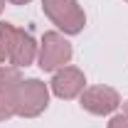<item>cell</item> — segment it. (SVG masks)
I'll return each mask as SVG.
<instances>
[{
  "label": "cell",
  "mask_w": 128,
  "mask_h": 128,
  "mask_svg": "<svg viewBox=\"0 0 128 128\" xmlns=\"http://www.w3.org/2000/svg\"><path fill=\"white\" fill-rule=\"evenodd\" d=\"M42 10L62 34H79L86 25V12L79 0H42Z\"/></svg>",
  "instance_id": "2"
},
{
  "label": "cell",
  "mask_w": 128,
  "mask_h": 128,
  "mask_svg": "<svg viewBox=\"0 0 128 128\" xmlns=\"http://www.w3.org/2000/svg\"><path fill=\"white\" fill-rule=\"evenodd\" d=\"M74 49L69 44V40L64 37L59 30H49L42 34L40 40V49H37V66L42 72H57L72 62Z\"/></svg>",
  "instance_id": "4"
},
{
  "label": "cell",
  "mask_w": 128,
  "mask_h": 128,
  "mask_svg": "<svg viewBox=\"0 0 128 128\" xmlns=\"http://www.w3.org/2000/svg\"><path fill=\"white\" fill-rule=\"evenodd\" d=\"M123 116H128V101L123 104Z\"/></svg>",
  "instance_id": "11"
},
{
  "label": "cell",
  "mask_w": 128,
  "mask_h": 128,
  "mask_svg": "<svg viewBox=\"0 0 128 128\" xmlns=\"http://www.w3.org/2000/svg\"><path fill=\"white\" fill-rule=\"evenodd\" d=\"M0 42H2L5 54H8V64H12L17 69L30 66L37 59L40 44L34 42V37L30 32L10 25V22H0Z\"/></svg>",
  "instance_id": "1"
},
{
  "label": "cell",
  "mask_w": 128,
  "mask_h": 128,
  "mask_svg": "<svg viewBox=\"0 0 128 128\" xmlns=\"http://www.w3.org/2000/svg\"><path fill=\"white\" fill-rule=\"evenodd\" d=\"M108 128H128V116H123V113L113 116L111 121H108Z\"/></svg>",
  "instance_id": "9"
},
{
  "label": "cell",
  "mask_w": 128,
  "mask_h": 128,
  "mask_svg": "<svg viewBox=\"0 0 128 128\" xmlns=\"http://www.w3.org/2000/svg\"><path fill=\"white\" fill-rule=\"evenodd\" d=\"M49 89H52V94L57 96V98L69 101V98L81 96V91L86 89V76H84V72H81V69L69 66V64H66V66H62V69H57V72H54Z\"/></svg>",
  "instance_id": "6"
},
{
  "label": "cell",
  "mask_w": 128,
  "mask_h": 128,
  "mask_svg": "<svg viewBox=\"0 0 128 128\" xmlns=\"http://www.w3.org/2000/svg\"><path fill=\"white\" fill-rule=\"evenodd\" d=\"M15 116L20 118H37L49 106V89L40 79H22V84L15 89Z\"/></svg>",
  "instance_id": "3"
},
{
  "label": "cell",
  "mask_w": 128,
  "mask_h": 128,
  "mask_svg": "<svg viewBox=\"0 0 128 128\" xmlns=\"http://www.w3.org/2000/svg\"><path fill=\"white\" fill-rule=\"evenodd\" d=\"M15 116V98L8 91H0V123Z\"/></svg>",
  "instance_id": "8"
},
{
  "label": "cell",
  "mask_w": 128,
  "mask_h": 128,
  "mask_svg": "<svg viewBox=\"0 0 128 128\" xmlns=\"http://www.w3.org/2000/svg\"><path fill=\"white\" fill-rule=\"evenodd\" d=\"M22 84V74L12 64H0V91L15 94V89Z\"/></svg>",
  "instance_id": "7"
},
{
  "label": "cell",
  "mask_w": 128,
  "mask_h": 128,
  "mask_svg": "<svg viewBox=\"0 0 128 128\" xmlns=\"http://www.w3.org/2000/svg\"><path fill=\"white\" fill-rule=\"evenodd\" d=\"M5 2H10V5H27L32 0H5Z\"/></svg>",
  "instance_id": "10"
},
{
  "label": "cell",
  "mask_w": 128,
  "mask_h": 128,
  "mask_svg": "<svg viewBox=\"0 0 128 128\" xmlns=\"http://www.w3.org/2000/svg\"><path fill=\"white\" fill-rule=\"evenodd\" d=\"M79 104L91 116H108L121 106V94L111 86H86L79 96Z\"/></svg>",
  "instance_id": "5"
},
{
  "label": "cell",
  "mask_w": 128,
  "mask_h": 128,
  "mask_svg": "<svg viewBox=\"0 0 128 128\" xmlns=\"http://www.w3.org/2000/svg\"><path fill=\"white\" fill-rule=\"evenodd\" d=\"M2 10H5V0H0V12H2Z\"/></svg>",
  "instance_id": "12"
}]
</instances>
